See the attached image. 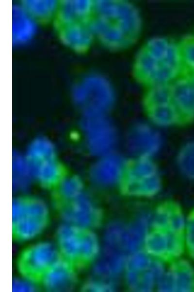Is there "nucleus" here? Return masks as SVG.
I'll return each mask as SVG.
<instances>
[{
	"mask_svg": "<svg viewBox=\"0 0 194 292\" xmlns=\"http://www.w3.org/2000/svg\"><path fill=\"white\" fill-rule=\"evenodd\" d=\"M162 186L159 169L153 158L132 157L128 159L118 189L126 197L150 198L160 193Z\"/></svg>",
	"mask_w": 194,
	"mask_h": 292,
	"instance_id": "obj_1",
	"label": "nucleus"
},
{
	"mask_svg": "<svg viewBox=\"0 0 194 292\" xmlns=\"http://www.w3.org/2000/svg\"><path fill=\"white\" fill-rule=\"evenodd\" d=\"M49 210L47 204L38 199L15 198L12 201L13 236L21 241L38 236L46 228Z\"/></svg>",
	"mask_w": 194,
	"mask_h": 292,
	"instance_id": "obj_2",
	"label": "nucleus"
},
{
	"mask_svg": "<svg viewBox=\"0 0 194 292\" xmlns=\"http://www.w3.org/2000/svg\"><path fill=\"white\" fill-rule=\"evenodd\" d=\"M72 96L84 114H106L115 101L112 84L105 77L95 73L88 74L78 82Z\"/></svg>",
	"mask_w": 194,
	"mask_h": 292,
	"instance_id": "obj_3",
	"label": "nucleus"
},
{
	"mask_svg": "<svg viewBox=\"0 0 194 292\" xmlns=\"http://www.w3.org/2000/svg\"><path fill=\"white\" fill-rule=\"evenodd\" d=\"M82 128L92 154L99 157L114 151L117 134L106 114H84Z\"/></svg>",
	"mask_w": 194,
	"mask_h": 292,
	"instance_id": "obj_4",
	"label": "nucleus"
},
{
	"mask_svg": "<svg viewBox=\"0 0 194 292\" xmlns=\"http://www.w3.org/2000/svg\"><path fill=\"white\" fill-rule=\"evenodd\" d=\"M143 248L153 258L168 265L181 258L186 251L185 234L150 227Z\"/></svg>",
	"mask_w": 194,
	"mask_h": 292,
	"instance_id": "obj_5",
	"label": "nucleus"
},
{
	"mask_svg": "<svg viewBox=\"0 0 194 292\" xmlns=\"http://www.w3.org/2000/svg\"><path fill=\"white\" fill-rule=\"evenodd\" d=\"M62 257L57 245L40 241L28 247L20 255L18 270L22 276L34 281L40 280L44 273Z\"/></svg>",
	"mask_w": 194,
	"mask_h": 292,
	"instance_id": "obj_6",
	"label": "nucleus"
},
{
	"mask_svg": "<svg viewBox=\"0 0 194 292\" xmlns=\"http://www.w3.org/2000/svg\"><path fill=\"white\" fill-rule=\"evenodd\" d=\"M165 269L164 263L153 258L130 262L124 272L127 286L132 292H149L156 290Z\"/></svg>",
	"mask_w": 194,
	"mask_h": 292,
	"instance_id": "obj_7",
	"label": "nucleus"
},
{
	"mask_svg": "<svg viewBox=\"0 0 194 292\" xmlns=\"http://www.w3.org/2000/svg\"><path fill=\"white\" fill-rule=\"evenodd\" d=\"M63 222L80 229L93 230L102 220V212L93 201L83 193L68 201L61 210Z\"/></svg>",
	"mask_w": 194,
	"mask_h": 292,
	"instance_id": "obj_8",
	"label": "nucleus"
},
{
	"mask_svg": "<svg viewBox=\"0 0 194 292\" xmlns=\"http://www.w3.org/2000/svg\"><path fill=\"white\" fill-rule=\"evenodd\" d=\"M133 73L136 79L146 88L157 85H169L181 76L153 58L142 47L134 61Z\"/></svg>",
	"mask_w": 194,
	"mask_h": 292,
	"instance_id": "obj_9",
	"label": "nucleus"
},
{
	"mask_svg": "<svg viewBox=\"0 0 194 292\" xmlns=\"http://www.w3.org/2000/svg\"><path fill=\"white\" fill-rule=\"evenodd\" d=\"M162 138L157 128L150 123H138L132 127L126 139V146L132 157H153L162 146Z\"/></svg>",
	"mask_w": 194,
	"mask_h": 292,
	"instance_id": "obj_10",
	"label": "nucleus"
},
{
	"mask_svg": "<svg viewBox=\"0 0 194 292\" xmlns=\"http://www.w3.org/2000/svg\"><path fill=\"white\" fill-rule=\"evenodd\" d=\"M127 161V159L115 151L98 157L91 171L92 181L101 187L118 188Z\"/></svg>",
	"mask_w": 194,
	"mask_h": 292,
	"instance_id": "obj_11",
	"label": "nucleus"
},
{
	"mask_svg": "<svg viewBox=\"0 0 194 292\" xmlns=\"http://www.w3.org/2000/svg\"><path fill=\"white\" fill-rule=\"evenodd\" d=\"M156 290L162 292H194V268L188 260L179 258L168 265Z\"/></svg>",
	"mask_w": 194,
	"mask_h": 292,
	"instance_id": "obj_12",
	"label": "nucleus"
},
{
	"mask_svg": "<svg viewBox=\"0 0 194 292\" xmlns=\"http://www.w3.org/2000/svg\"><path fill=\"white\" fill-rule=\"evenodd\" d=\"M171 103L179 117L180 125L194 121V84L190 77L182 75L170 84Z\"/></svg>",
	"mask_w": 194,
	"mask_h": 292,
	"instance_id": "obj_13",
	"label": "nucleus"
},
{
	"mask_svg": "<svg viewBox=\"0 0 194 292\" xmlns=\"http://www.w3.org/2000/svg\"><path fill=\"white\" fill-rule=\"evenodd\" d=\"M142 48L153 58L182 75L178 42L168 37L156 36L148 39Z\"/></svg>",
	"mask_w": 194,
	"mask_h": 292,
	"instance_id": "obj_14",
	"label": "nucleus"
},
{
	"mask_svg": "<svg viewBox=\"0 0 194 292\" xmlns=\"http://www.w3.org/2000/svg\"><path fill=\"white\" fill-rule=\"evenodd\" d=\"M186 217L180 206L173 201L158 204L151 214L150 227L185 234Z\"/></svg>",
	"mask_w": 194,
	"mask_h": 292,
	"instance_id": "obj_15",
	"label": "nucleus"
},
{
	"mask_svg": "<svg viewBox=\"0 0 194 292\" xmlns=\"http://www.w3.org/2000/svg\"><path fill=\"white\" fill-rule=\"evenodd\" d=\"M40 281L44 288L49 292L71 290L76 282L73 264L61 257L44 273Z\"/></svg>",
	"mask_w": 194,
	"mask_h": 292,
	"instance_id": "obj_16",
	"label": "nucleus"
},
{
	"mask_svg": "<svg viewBox=\"0 0 194 292\" xmlns=\"http://www.w3.org/2000/svg\"><path fill=\"white\" fill-rule=\"evenodd\" d=\"M89 24L94 36L110 49L121 50L134 42L113 21L95 16Z\"/></svg>",
	"mask_w": 194,
	"mask_h": 292,
	"instance_id": "obj_17",
	"label": "nucleus"
},
{
	"mask_svg": "<svg viewBox=\"0 0 194 292\" xmlns=\"http://www.w3.org/2000/svg\"><path fill=\"white\" fill-rule=\"evenodd\" d=\"M83 230L63 222L57 231V246L62 257L74 264L80 262Z\"/></svg>",
	"mask_w": 194,
	"mask_h": 292,
	"instance_id": "obj_18",
	"label": "nucleus"
},
{
	"mask_svg": "<svg viewBox=\"0 0 194 292\" xmlns=\"http://www.w3.org/2000/svg\"><path fill=\"white\" fill-rule=\"evenodd\" d=\"M111 21L119 26L133 41L141 33V15L136 7L129 1L118 0L116 10Z\"/></svg>",
	"mask_w": 194,
	"mask_h": 292,
	"instance_id": "obj_19",
	"label": "nucleus"
},
{
	"mask_svg": "<svg viewBox=\"0 0 194 292\" xmlns=\"http://www.w3.org/2000/svg\"><path fill=\"white\" fill-rule=\"evenodd\" d=\"M37 30L36 20L23 7H12V42L13 44H24L32 38Z\"/></svg>",
	"mask_w": 194,
	"mask_h": 292,
	"instance_id": "obj_20",
	"label": "nucleus"
},
{
	"mask_svg": "<svg viewBox=\"0 0 194 292\" xmlns=\"http://www.w3.org/2000/svg\"><path fill=\"white\" fill-rule=\"evenodd\" d=\"M94 1L63 0L59 4L58 17L63 26L86 22L94 12Z\"/></svg>",
	"mask_w": 194,
	"mask_h": 292,
	"instance_id": "obj_21",
	"label": "nucleus"
},
{
	"mask_svg": "<svg viewBox=\"0 0 194 292\" xmlns=\"http://www.w3.org/2000/svg\"><path fill=\"white\" fill-rule=\"evenodd\" d=\"M94 35L89 22H81L63 26L61 33L63 42L76 51H82L91 45Z\"/></svg>",
	"mask_w": 194,
	"mask_h": 292,
	"instance_id": "obj_22",
	"label": "nucleus"
},
{
	"mask_svg": "<svg viewBox=\"0 0 194 292\" xmlns=\"http://www.w3.org/2000/svg\"><path fill=\"white\" fill-rule=\"evenodd\" d=\"M149 122L156 128L180 125L178 115L172 103L145 109Z\"/></svg>",
	"mask_w": 194,
	"mask_h": 292,
	"instance_id": "obj_23",
	"label": "nucleus"
},
{
	"mask_svg": "<svg viewBox=\"0 0 194 292\" xmlns=\"http://www.w3.org/2000/svg\"><path fill=\"white\" fill-rule=\"evenodd\" d=\"M31 163L26 156L15 153L12 156V187L16 191L26 190L32 179Z\"/></svg>",
	"mask_w": 194,
	"mask_h": 292,
	"instance_id": "obj_24",
	"label": "nucleus"
},
{
	"mask_svg": "<svg viewBox=\"0 0 194 292\" xmlns=\"http://www.w3.org/2000/svg\"><path fill=\"white\" fill-rule=\"evenodd\" d=\"M30 163L32 178L41 183L49 185L58 179L60 168L53 158Z\"/></svg>",
	"mask_w": 194,
	"mask_h": 292,
	"instance_id": "obj_25",
	"label": "nucleus"
},
{
	"mask_svg": "<svg viewBox=\"0 0 194 292\" xmlns=\"http://www.w3.org/2000/svg\"><path fill=\"white\" fill-rule=\"evenodd\" d=\"M101 246L93 230H83L80 253V262L93 263L98 257Z\"/></svg>",
	"mask_w": 194,
	"mask_h": 292,
	"instance_id": "obj_26",
	"label": "nucleus"
},
{
	"mask_svg": "<svg viewBox=\"0 0 194 292\" xmlns=\"http://www.w3.org/2000/svg\"><path fill=\"white\" fill-rule=\"evenodd\" d=\"M21 4L35 20L50 18L59 6L57 1L51 0H27L23 1Z\"/></svg>",
	"mask_w": 194,
	"mask_h": 292,
	"instance_id": "obj_27",
	"label": "nucleus"
},
{
	"mask_svg": "<svg viewBox=\"0 0 194 292\" xmlns=\"http://www.w3.org/2000/svg\"><path fill=\"white\" fill-rule=\"evenodd\" d=\"M146 88L143 102L145 109L171 103L170 84L157 85Z\"/></svg>",
	"mask_w": 194,
	"mask_h": 292,
	"instance_id": "obj_28",
	"label": "nucleus"
},
{
	"mask_svg": "<svg viewBox=\"0 0 194 292\" xmlns=\"http://www.w3.org/2000/svg\"><path fill=\"white\" fill-rule=\"evenodd\" d=\"M54 147L48 139L43 138L36 139L29 146L26 157L31 162H36L53 158Z\"/></svg>",
	"mask_w": 194,
	"mask_h": 292,
	"instance_id": "obj_29",
	"label": "nucleus"
},
{
	"mask_svg": "<svg viewBox=\"0 0 194 292\" xmlns=\"http://www.w3.org/2000/svg\"><path fill=\"white\" fill-rule=\"evenodd\" d=\"M177 164L184 177L194 180V141L186 143L180 149L177 156Z\"/></svg>",
	"mask_w": 194,
	"mask_h": 292,
	"instance_id": "obj_30",
	"label": "nucleus"
},
{
	"mask_svg": "<svg viewBox=\"0 0 194 292\" xmlns=\"http://www.w3.org/2000/svg\"><path fill=\"white\" fill-rule=\"evenodd\" d=\"M182 75H194V35L184 37L178 42Z\"/></svg>",
	"mask_w": 194,
	"mask_h": 292,
	"instance_id": "obj_31",
	"label": "nucleus"
},
{
	"mask_svg": "<svg viewBox=\"0 0 194 292\" xmlns=\"http://www.w3.org/2000/svg\"><path fill=\"white\" fill-rule=\"evenodd\" d=\"M59 191L61 196L69 201L83 193V184L81 180L77 177H65L60 182Z\"/></svg>",
	"mask_w": 194,
	"mask_h": 292,
	"instance_id": "obj_32",
	"label": "nucleus"
},
{
	"mask_svg": "<svg viewBox=\"0 0 194 292\" xmlns=\"http://www.w3.org/2000/svg\"><path fill=\"white\" fill-rule=\"evenodd\" d=\"M185 241L186 251L190 258L194 260V213L192 211L186 217Z\"/></svg>",
	"mask_w": 194,
	"mask_h": 292,
	"instance_id": "obj_33",
	"label": "nucleus"
},
{
	"mask_svg": "<svg viewBox=\"0 0 194 292\" xmlns=\"http://www.w3.org/2000/svg\"><path fill=\"white\" fill-rule=\"evenodd\" d=\"M84 290L88 292H106L115 290L113 281L97 278L89 281L84 286Z\"/></svg>",
	"mask_w": 194,
	"mask_h": 292,
	"instance_id": "obj_34",
	"label": "nucleus"
},
{
	"mask_svg": "<svg viewBox=\"0 0 194 292\" xmlns=\"http://www.w3.org/2000/svg\"><path fill=\"white\" fill-rule=\"evenodd\" d=\"M12 288L14 292H32L36 290L35 281L23 276L13 279Z\"/></svg>",
	"mask_w": 194,
	"mask_h": 292,
	"instance_id": "obj_35",
	"label": "nucleus"
},
{
	"mask_svg": "<svg viewBox=\"0 0 194 292\" xmlns=\"http://www.w3.org/2000/svg\"><path fill=\"white\" fill-rule=\"evenodd\" d=\"M190 77V76H189ZM194 84V75L190 77Z\"/></svg>",
	"mask_w": 194,
	"mask_h": 292,
	"instance_id": "obj_36",
	"label": "nucleus"
}]
</instances>
